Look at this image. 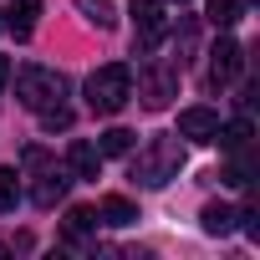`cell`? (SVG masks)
<instances>
[{
  "instance_id": "6da1fadb",
  "label": "cell",
  "mask_w": 260,
  "mask_h": 260,
  "mask_svg": "<svg viewBox=\"0 0 260 260\" xmlns=\"http://www.w3.org/2000/svg\"><path fill=\"white\" fill-rule=\"evenodd\" d=\"M179 169H184V143L179 138H148L133 158V184L164 189L169 179H179Z\"/></svg>"
},
{
  "instance_id": "7a4b0ae2",
  "label": "cell",
  "mask_w": 260,
  "mask_h": 260,
  "mask_svg": "<svg viewBox=\"0 0 260 260\" xmlns=\"http://www.w3.org/2000/svg\"><path fill=\"white\" fill-rule=\"evenodd\" d=\"M127 97H133V67H122V61H107L87 77V107L97 117H112L127 107Z\"/></svg>"
},
{
  "instance_id": "3957f363",
  "label": "cell",
  "mask_w": 260,
  "mask_h": 260,
  "mask_svg": "<svg viewBox=\"0 0 260 260\" xmlns=\"http://www.w3.org/2000/svg\"><path fill=\"white\" fill-rule=\"evenodd\" d=\"M16 97H21V107L41 112V107H51V102L67 97V77L51 72V67H21L16 72Z\"/></svg>"
},
{
  "instance_id": "277c9868",
  "label": "cell",
  "mask_w": 260,
  "mask_h": 260,
  "mask_svg": "<svg viewBox=\"0 0 260 260\" xmlns=\"http://www.w3.org/2000/svg\"><path fill=\"white\" fill-rule=\"evenodd\" d=\"M21 164L36 174V184H31V199H36L41 209H51V204L67 194L72 174H67V169H56V164H46V153H41V148H26V158H21Z\"/></svg>"
},
{
  "instance_id": "5b68a950",
  "label": "cell",
  "mask_w": 260,
  "mask_h": 260,
  "mask_svg": "<svg viewBox=\"0 0 260 260\" xmlns=\"http://www.w3.org/2000/svg\"><path fill=\"white\" fill-rule=\"evenodd\" d=\"M174 92H179V67H169V61H148V67L138 72V97H143L148 112L169 107Z\"/></svg>"
},
{
  "instance_id": "8992f818",
  "label": "cell",
  "mask_w": 260,
  "mask_h": 260,
  "mask_svg": "<svg viewBox=\"0 0 260 260\" xmlns=\"http://www.w3.org/2000/svg\"><path fill=\"white\" fill-rule=\"evenodd\" d=\"M127 11H133V26H138V51H153L169 31L164 21V0H127Z\"/></svg>"
},
{
  "instance_id": "52a82bcc",
  "label": "cell",
  "mask_w": 260,
  "mask_h": 260,
  "mask_svg": "<svg viewBox=\"0 0 260 260\" xmlns=\"http://www.w3.org/2000/svg\"><path fill=\"white\" fill-rule=\"evenodd\" d=\"M240 67H245L240 41H235V36H219L214 51H209V82H214V87H230V82L240 77Z\"/></svg>"
},
{
  "instance_id": "ba28073f",
  "label": "cell",
  "mask_w": 260,
  "mask_h": 260,
  "mask_svg": "<svg viewBox=\"0 0 260 260\" xmlns=\"http://www.w3.org/2000/svg\"><path fill=\"white\" fill-rule=\"evenodd\" d=\"M214 133H219V112H214V107H184V112H179V138H189V143H214Z\"/></svg>"
},
{
  "instance_id": "9c48e42d",
  "label": "cell",
  "mask_w": 260,
  "mask_h": 260,
  "mask_svg": "<svg viewBox=\"0 0 260 260\" xmlns=\"http://www.w3.org/2000/svg\"><path fill=\"white\" fill-rule=\"evenodd\" d=\"M67 174H72V179H97V174H102V153H97V143L77 138V143L67 148Z\"/></svg>"
},
{
  "instance_id": "30bf717a",
  "label": "cell",
  "mask_w": 260,
  "mask_h": 260,
  "mask_svg": "<svg viewBox=\"0 0 260 260\" xmlns=\"http://www.w3.org/2000/svg\"><path fill=\"white\" fill-rule=\"evenodd\" d=\"M36 16H41V0H11V11H6V26L16 41H26L36 31Z\"/></svg>"
},
{
  "instance_id": "8fae6325",
  "label": "cell",
  "mask_w": 260,
  "mask_h": 260,
  "mask_svg": "<svg viewBox=\"0 0 260 260\" xmlns=\"http://www.w3.org/2000/svg\"><path fill=\"white\" fill-rule=\"evenodd\" d=\"M97 219L112 224V230H127V224H138V204H133V199H122V194H107L102 209H97Z\"/></svg>"
},
{
  "instance_id": "7c38bea8",
  "label": "cell",
  "mask_w": 260,
  "mask_h": 260,
  "mask_svg": "<svg viewBox=\"0 0 260 260\" xmlns=\"http://www.w3.org/2000/svg\"><path fill=\"white\" fill-rule=\"evenodd\" d=\"M250 138H255V127H250V117H235V122H219V133H214V143H219L224 153H235V148H250Z\"/></svg>"
},
{
  "instance_id": "4fadbf2b",
  "label": "cell",
  "mask_w": 260,
  "mask_h": 260,
  "mask_svg": "<svg viewBox=\"0 0 260 260\" xmlns=\"http://www.w3.org/2000/svg\"><path fill=\"white\" fill-rule=\"evenodd\" d=\"M77 11H82V21H87V26H97V31H112V26H117L112 0H77Z\"/></svg>"
},
{
  "instance_id": "5bb4252c",
  "label": "cell",
  "mask_w": 260,
  "mask_h": 260,
  "mask_svg": "<svg viewBox=\"0 0 260 260\" xmlns=\"http://www.w3.org/2000/svg\"><path fill=\"white\" fill-rule=\"evenodd\" d=\"M199 224H204V235H230V230H235V209H230V204H204Z\"/></svg>"
},
{
  "instance_id": "9a60e30c",
  "label": "cell",
  "mask_w": 260,
  "mask_h": 260,
  "mask_svg": "<svg viewBox=\"0 0 260 260\" xmlns=\"http://www.w3.org/2000/svg\"><path fill=\"white\" fill-rule=\"evenodd\" d=\"M97 153H102V158H122V153H133V133H127V127H107V133L97 138Z\"/></svg>"
},
{
  "instance_id": "2e32d148",
  "label": "cell",
  "mask_w": 260,
  "mask_h": 260,
  "mask_svg": "<svg viewBox=\"0 0 260 260\" xmlns=\"http://www.w3.org/2000/svg\"><path fill=\"white\" fill-rule=\"evenodd\" d=\"M92 230H97V209H87V204L67 209V240H82V235H92Z\"/></svg>"
},
{
  "instance_id": "e0dca14e",
  "label": "cell",
  "mask_w": 260,
  "mask_h": 260,
  "mask_svg": "<svg viewBox=\"0 0 260 260\" xmlns=\"http://www.w3.org/2000/svg\"><path fill=\"white\" fill-rule=\"evenodd\" d=\"M21 194H26V189H21V174H16V169H0V209L11 214V209L21 204Z\"/></svg>"
},
{
  "instance_id": "ac0fdd59",
  "label": "cell",
  "mask_w": 260,
  "mask_h": 260,
  "mask_svg": "<svg viewBox=\"0 0 260 260\" xmlns=\"http://www.w3.org/2000/svg\"><path fill=\"white\" fill-rule=\"evenodd\" d=\"M240 6H245V0H209V26L230 31V26L240 21Z\"/></svg>"
},
{
  "instance_id": "d6986e66",
  "label": "cell",
  "mask_w": 260,
  "mask_h": 260,
  "mask_svg": "<svg viewBox=\"0 0 260 260\" xmlns=\"http://www.w3.org/2000/svg\"><path fill=\"white\" fill-rule=\"evenodd\" d=\"M41 127H46V133H56V127H72V107H67V102L41 107Z\"/></svg>"
},
{
  "instance_id": "ffe728a7",
  "label": "cell",
  "mask_w": 260,
  "mask_h": 260,
  "mask_svg": "<svg viewBox=\"0 0 260 260\" xmlns=\"http://www.w3.org/2000/svg\"><path fill=\"white\" fill-rule=\"evenodd\" d=\"M235 219H245V235H250V240H260V204H255V199H250Z\"/></svg>"
},
{
  "instance_id": "44dd1931",
  "label": "cell",
  "mask_w": 260,
  "mask_h": 260,
  "mask_svg": "<svg viewBox=\"0 0 260 260\" xmlns=\"http://www.w3.org/2000/svg\"><path fill=\"white\" fill-rule=\"evenodd\" d=\"M6 82H11V61H6V56H0V87H6Z\"/></svg>"
},
{
  "instance_id": "7402d4cb",
  "label": "cell",
  "mask_w": 260,
  "mask_h": 260,
  "mask_svg": "<svg viewBox=\"0 0 260 260\" xmlns=\"http://www.w3.org/2000/svg\"><path fill=\"white\" fill-rule=\"evenodd\" d=\"M179 6H184V0H179Z\"/></svg>"
}]
</instances>
